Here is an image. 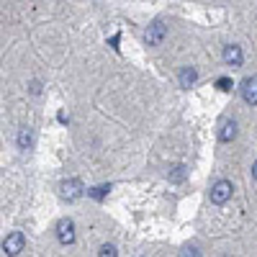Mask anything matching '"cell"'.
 <instances>
[{"mask_svg":"<svg viewBox=\"0 0 257 257\" xmlns=\"http://www.w3.org/2000/svg\"><path fill=\"white\" fill-rule=\"evenodd\" d=\"M108 190H111V185H98V188H93V190H88V193H90L93 198H98V201H100V198H103Z\"/></svg>","mask_w":257,"mask_h":257,"instance_id":"cell-13","label":"cell"},{"mask_svg":"<svg viewBox=\"0 0 257 257\" xmlns=\"http://www.w3.org/2000/svg\"><path fill=\"white\" fill-rule=\"evenodd\" d=\"M26 247V237H24V231H11L8 237L3 239V252L8 257H18L21 252H24Z\"/></svg>","mask_w":257,"mask_h":257,"instance_id":"cell-2","label":"cell"},{"mask_svg":"<svg viewBox=\"0 0 257 257\" xmlns=\"http://www.w3.org/2000/svg\"><path fill=\"white\" fill-rule=\"evenodd\" d=\"M180 257H201V254H198V247H185Z\"/></svg>","mask_w":257,"mask_h":257,"instance_id":"cell-15","label":"cell"},{"mask_svg":"<svg viewBox=\"0 0 257 257\" xmlns=\"http://www.w3.org/2000/svg\"><path fill=\"white\" fill-rule=\"evenodd\" d=\"M239 90H242V98H244V103H249V105H257V77H254V75L242 80Z\"/></svg>","mask_w":257,"mask_h":257,"instance_id":"cell-6","label":"cell"},{"mask_svg":"<svg viewBox=\"0 0 257 257\" xmlns=\"http://www.w3.org/2000/svg\"><path fill=\"white\" fill-rule=\"evenodd\" d=\"M185 175H188V167L185 165H175L173 170H170V180H173V183H183Z\"/></svg>","mask_w":257,"mask_h":257,"instance_id":"cell-11","label":"cell"},{"mask_svg":"<svg viewBox=\"0 0 257 257\" xmlns=\"http://www.w3.org/2000/svg\"><path fill=\"white\" fill-rule=\"evenodd\" d=\"M82 183L77 180V178H70V180H62L59 183V196H62V201H77L80 196H82Z\"/></svg>","mask_w":257,"mask_h":257,"instance_id":"cell-3","label":"cell"},{"mask_svg":"<svg viewBox=\"0 0 257 257\" xmlns=\"http://www.w3.org/2000/svg\"><path fill=\"white\" fill-rule=\"evenodd\" d=\"M234 137H237V121H234V118H226V121H221V128H219V142L229 144Z\"/></svg>","mask_w":257,"mask_h":257,"instance_id":"cell-9","label":"cell"},{"mask_svg":"<svg viewBox=\"0 0 257 257\" xmlns=\"http://www.w3.org/2000/svg\"><path fill=\"white\" fill-rule=\"evenodd\" d=\"M18 147L21 149H31L34 147V132H31V128H21V132H18Z\"/></svg>","mask_w":257,"mask_h":257,"instance_id":"cell-10","label":"cell"},{"mask_svg":"<svg viewBox=\"0 0 257 257\" xmlns=\"http://www.w3.org/2000/svg\"><path fill=\"white\" fill-rule=\"evenodd\" d=\"M98 257H118V249H116L113 244H103V247L98 249Z\"/></svg>","mask_w":257,"mask_h":257,"instance_id":"cell-12","label":"cell"},{"mask_svg":"<svg viewBox=\"0 0 257 257\" xmlns=\"http://www.w3.org/2000/svg\"><path fill=\"white\" fill-rule=\"evenodd\" d=\"M31 93H34V95L41 93V85H39V82H31Z\"/></svg>","mask_w":257,"mask_h":257,"instance_id":"cell-16","label":"cell"},{"mask_svg":"<svg viewBox=\"0 0 257 257\" xmlns=\"http://www.w3.org/2000/svg\"><path fill=\"white\" fill-rule=\"evenodd\" d=\"M231 193H234V185H231L229 180H219V183H213V188H211V203L224 206V203L231 198Z\"/></svg>","mask_w":257,"mask_h":257,"instance_id":"cell-4","label":"cell"},{"mask_svg":"<svg viewBox=\"0 0 257 257\" xmlns=\"http://www.w3.org/2000/svg\"><path fill=\"white\" fill-rule=\"evenodd\" d=\"M216 88H219V90H231V80H229V77H219V80H216Z\"/></svg>","mask_w":257,"mask_h":257,"instance_id":"cell-14","label":"cell"},{"mask_svg":"<svg viewBox=\"0 0 257 257\" xmlns=\"http://www.w3.org/2000/svg\"><path fill=\"white\" fill-rule=\"evenodd\" d=\"M252 178H254V180H257V162H254V165H252Z\"/></svg>","mask_w":257,"mask_h":257,"instance_id":"cell-17","label":"cell"},{"mask_svg":"<svg viewBox=\"0 0 257 257\" xmlns=\"http://www.w3.org/2000/svg\"><path fill=\"white\" fill-rule=\"evenodd\" d=\"M165 36H167V26H165V21H152V24L147 26V31H144V44L147 47H160L162 41H165Z\"/></svg>","mask_w":257,"mask_h":257,"instance_id":"cell-1","label":"cell"},{"mask_svg":"<svg viewBox=\"0 0 257 257\" xmlns=\"http://www.w3.org/2000/svg\"><path fill=\"white\" fill-rule=\"evenodd\" d=\"M75 224H72V219H59L57 221V239H59V244H75Z\"/></svg>","mask_w":257,"mask_h":257,"instance_id":"cell-5","label":"cell"},{"mask_svg":"<svg viewBox=\"0 0 257 257\" xmlns=\"http://www.w3.org/2000/svg\"><path fill=\"white\" fill-rule=\"evenodd\" d=\"M221 57H224V62L229 64V67H242V62H244L242 47H237V44H226Z\"/></svg>","mask_w":257,"mask_h":257,"instance_id":"cell-7","label":"cell"},{"mask_svg":"<svg viewBox=\"0 0 257 257\" xmlns=\"http://www.w3.org/2000/svg\"><path fill=\"white\" fill-rule=\"evenodd\" d=\"M196 80H198V70H196V67H190V64H188V67H183L180 75H178V82H180V88H183V90H190L193 85H196Z\"/></svg>","mask_w":257,"mask_h":257,"instance_id":"cell-8","label":"cell"}]
</instances>
